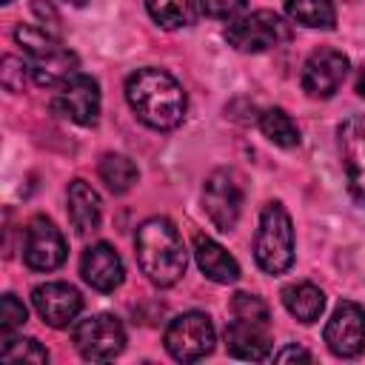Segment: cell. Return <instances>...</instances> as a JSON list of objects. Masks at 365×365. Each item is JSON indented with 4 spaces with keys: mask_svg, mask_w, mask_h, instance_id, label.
Instances as JSON below:
<instances>
[{
    "mask_svg": "<svg viewBox=\"0 0 365 365\" xmlns=\"http://www.w3.org/2000/svg\"><path fill=\"white\" fill-rule=\"evenodd\" d=\"M68 217L77 234H91L100 228V217H103V205L97 191L86 182V180H74L68 185Z\"/></svg>",
    "mask_w": 365,
    "mask_h": 365,
    "instance_id": "18",
    "label": "cell"
},
{
    "mask_svg": "<svg viewBox=\"0 0 365 365\" xmlns=\"http://www.w3.org/2000/svg\"><path fill=\"white\" fill-rule=\"evenodd\" d=\"M31 302L34 311L40 314V319L51 328H66L77 319L80 308H83V297L74 285L68 282H46L37 285L31 291Z\"/></svg>",
    "mask_w": 365,
    "mask_h": 365,
    "instance_id": "14",
    "label": "cell"
},
{
    "mask_svg": "<svg viewBox=\"0 0 365 365\" xmlns=\"http://www.w3.org/2000/svg\"><path fill=\"white\" fill-rule=\"evenodd\" d=\"M26 319H29L26 305H23L14 294H3V299H0V328H3V334H11V331L20 328Z\"/></svg>",
    "mask_w": 365,
    "mask_h": 365,
    "instance_id": "26",
    "label": "cell"
},
{
    "mask_svg": "<svg viewBox=\"0 0 365 365\" xmlns=\"http://www.w3.org/2000/svg\"><path fill=\"white\" fill-rule=\"evenodd\" d=\"M74 345H77V351H80L83 359L106 362V359H114L123 351L125 331H123V325H120L117 317L97 314V317L83 319L74 328Z\"/></svg>",
    "mask_w": 365,
    "mask_h": 365,
    "instance_id": "7",
    "label": "cell"
},
{
    "mask_svg": "<svg viewBox=\"0 0 365 365\" xmlns=\"http://www.w3.org/2000/svg\"><path fill=\"white\" fill-rule=\"evenodd\" d=\"M356 91H359V97H365V68L359 71V80H356Z\"/></svg>",
    "mask_w": 365,
    "mask_h": 365,
    "instance_id": "31",
    "label": "cell"
},
{
    "mask_svg": "<svg viewBox=\"0 0 365 365\" xmlns=\"http://www.w3.org/2000/svg\"><path fill=\"white\" fill-rule=\"evenodd\" d=\"M66 3H71V6H83L86 0H66Z\"/></svg>",
    "mask_w": 365,
    "mask_h": 365,
    "instance_id": "32",
    "label": "cell"
},
{
    "mask_svg": "<svg viewBox=\"0 0 365 365\" xmlns=\"http://www.w3.org/2000/svg\"><path fill=\"white\" fill-rule=\"evenodd\" d=\"M14 40L23 46V51L29 57V71L37 86L54 88L77 74V54L68 51L66 46H60L46 29L17 26Z\"/></svg>",
    "mask_w": 365,
    "mask_h": 365,
    "instance_id": "3",
    "label": "cell"
},
{
    "mask_svg": "<svg viewBox=\"0 0 365 365\" xmlns=\"http://www.w3.org/2000/svg\"><path fill=\"white\" fill-rule=\"evenodd\" d=\"M285 11L305 29H334L336 9L331 0H285Z\"/></svg>",
    "mask_w": 365,
    "mask_h": 365,
    "instance_id": "20",
    "label": "cell"
},
{
    "mask_svg": "<svg viewBox=\"0 0 365 365\" xmlns=\"http://www.w3.org/2000/svg\"><path fill=\"white\" fill-rule=\"evenodd\" d=\"M194 257H197L200 271H202L208 279L222 282V285L240 279V265H237V259H234L220 242H214L211 237H205V234H197V237H194Z\"/></svg>",
    "mask_w": 365,
    "mask_h": 365,
    "instance_id": "17",
    "label": "cell"
},
{
    "mask_svg": "<svg viewBox=\"0 0 365 365\" xmlns=\"http://www.w3.org/2000/svg\"><path fill=\"white\" fill-rule=\"evenodd\" d=\"M54 111L77 125H94L100 120V83L88 74H74L66 80L54 97Z\"/></svg>",
    "mask_w": 365,
    "mask_h": 365,
    "instance_id": "9",
    "label": "cell"
},
{
    "mask_svg": "<svg viewBox=\"0 0 365 365\" xmlns=\"http://www.w3.org/2000/svg\"><path fill=\"white\" fill-rule=\"evenodd\" d=\"M80 274H83V279L91 288H97V291H114L123 282L125 268H123L120 254L108 242H97V245L86 248V254L80 259Z\"/></svg>",
    "mask_w": 365,
    "mask_h": 365,
    "instance_id": "15",
    "label": "cell"
},
{
    "mask_svg": "<svg viewBox=\"0 0 365 365\" xmlns=\"http://www.w3.org/2000/svg\"><path fill=\"white\" fill-rule=\"evenodd\" d=\"M200 11L208 14V17H217V20H228L234 17L237 11H242L245 0H197Z\"/></svg>",
    "mask_w": 365,
    "mask_h": 365,
    "instance_id": "28",
    "label": "cell"
},
{
    "mask_svg": "<svg viewBox=\"0 0 365 365\" xmlns=\"http://www.w3.org/2000/svg\"><path fill=\"white\" fill-rule=\"evenodd\" d=\"M23 259L31 271H54L66 259V240L48 217H34L26 225Z\"/></svg>",
    "mask_w": 365,
    "mask_h": 365,
    "instance_id": "8",
    "label": "cell"
},
{
    "mask_svg": "<svg viewBox=\"0 0 365 365\" xmlns=\"http://www.w3.org/2000/svg\"><path fill=\"white\" fill-rule=\"evenodd\" d=\"M274 359L277 362H291V359H299V362H311L314 356L305 351V348H297V345H288V348H282L279 354H274Z\"/></svg>",
    "mask_w": 365,
    "mask_h": 365,
    "instance_id": "29",
    "label": "cell"
},
{
    "mask_svg": "<svg viewBox=\"0 0 365 365\" xmlns=\"http://www.w3.org/2000/svg\"><path fill=\"white\" fill-rule=\"evenodd\" d=\"M225 348L237 359H257L259 362V359L271 356V339H268L265 325L242 322V319H234L225 328Z\"/></svg>",
    "mask_w": 365,
    "mask_h": 365,
    "instance_id": "16",
    "label": "cell"
},
{
    "mask_svg": "<svg viewBox=\"0 0 365 365\" xmlns=\"http://www.w3.org/2000/svg\"><path fill=\"white\" fill-rule=\"evenodd\" d=\"M134 248H137V262H140L143 274L160 288L180 282V277L188 268V254H185L182 237L174 228V222L165 217L145 220L137 228Z\"/></svg>",
    "mask_w": 365,
    "mask_h": 365,
    "instance_id": "2",
    "label": "cell"
},
{
    "mask_svg": "<svg viewBox=\"0 0 365 365\" xmlns=\"http://www.w3.org/2000/svg\"><path fill=\"white\" fill-rule=\"evenodd\" d=\"M202 208L208 214V220L220 228V231H231L240 220V208H242V191L234 180L231 171H214L205 180L202 188Z\"/></svg>",
    "mask_w": 365,
    "mask_h": 365,
    "instance_id": "11",
    "label": "cell"
},
{
    "mask_svg": "<svg viewBox=\"0 0 365 365\" xmlns=\"http://www.w3.org/2000/svg\"><path fill=\"white\" fill-rule=\"evenodd\" d=\"M282 305L299 322H317L325 308V294L311 282H291L282 288Z\"/></svg>",
    "mask_w": 365,
    "mask_h": 365,
    "instance_id": "19",
    "label": "cell"
},
{
    "mask_svg": "<svg viewBox=\"0 0 365 365\" xmlns=\"http://www.w3.org/2000/svg\"><path fill=\"white\" fill-rule=\"evenodd\" d=\"M259 128H262V134H265L274 145H279V148H294V145H299V128H297V123L291 120V114H285L282 108H268V111L259 117Z\"/></svg>",
    "mask_w": 365,
    "mask_h": 365,
    "instance_id": "21",
    "label": "cell"
},
{
    "mask_svg": "<svg viewBox=\"0 0 365 365\" xmlns=\"http://www.w3.org/2000/svg\"><path fill=\"white\" fill-rule=\"evenodd\" d=\"M26 68H29V66H26L23 60H17V57H11V54L3 57L0 80H3L6 91H20V88H23V83H26Z\"/></svg>",
    "mask_w": 365,
    "mask_h": 365,
    "instance_id": "27",
    "label": "cell"
},
{
    "mask_svg": "<svg viewBox=\"0 0 365 365\" xmlns=\"http://www.w3.org/2000/svg\"><path fill=\"white\" fill-rule=\"evenodd\" d=\"M325 342L342 359L359 356L365 351V311L356 302H339L325 325Z\"/></svg>",
    "mask_w": 365,
    "mask_h": 365,
    "instance_id": "10",
    "label": "cell"
},
{
    "mask_svg": "<svg viewBox=\"0 0 365 365\" xmlns=\"http://www.w3.org/2000/svg\"><path fill=\"white\" fill-rule=\"evenodd\" d=\"M165 351L177 362H197L214 351V325L202 311L180 314L165 328Z\"/></svg>",
    "mask_w": 365,
    "mask_h": 365,
    "instance_id": "6",
    "label": "cell"
},
{
    "mask_svg": "<svg viewBox=\"0 0 365 365\" xmlns=\"http://www.w3.org/2000/svg\"><path fill=\"white\" fill-rule=\"evenodd\" d=\"M31 6H34V14H37L40 20H48V29H51V31H57V23H60L57 11H54V9H51L46 0H34Z\"/></svg>",
    "mask_w": 365,
    "mask_h": 365,
    "instance_id": "30",
    "label": "cell"
},
{
    "mask_svg": "<svg viewBox=\"0 0 365 365\" xmlns=\"http://www.w3.org/2000/svg\"><path fill=\"white\" fill-rule=\"evenodd\" d=\"M100 177L114 194H125L137 182V165L125 154H106L100 160Z\"/></svg>",
    "mask_w": 365,
    "mask_h": 365,
    "instance_id": "22",
    "label": "cell"
},
{
    "mask_svg": "<svg viewBox=\"0 0 365 365\" xmlns=\"http://www.w3.org/2000/svg\"><path fill=\"white\" fill-rule=\"evenodd\" d=\"M348 74V57L336 48H317L302 66V91L314 100L331 97Z\"/></svg>",
    "mask_w": 365,
    "mask_h": 365,
    "instance_id": "12",
    "label": "cell"
},
{
    "mask_svg": "<svg viewBox=\"0 0 365 365\" xmlns=\"http://www.w3.org/2000/svg\"><path fill=\"white\" fill-rule=\"evenodd\" d=\"M231 311H234V319L268 325V305H265L259 297H254V294H234Z\"/></svg>",
    "mask_w": 365,
    "mask_h": 365,
    "instance_id": "25",
    "label": "cell"
},
{
    "mask_svg": "<svg viewBox=\"0 0 365 365\" xmlns=\"http://www.w3.org/2000/svg\"><path fill=\"white\" fill-rule=\"evenodd\" d=\"M339 154H342V168L348 177V191L354 194L356 202L365 205V114L348 117L339 131Z\"/></svg>",
    "mask_w": 365,
    "mask_h": 365,
    "instance_id": "13",
    "label": "cell"
},
{
    "mask_svg": "<svg viewBox=\"0 0 365 365\" xmlns=\"http://www.w3.org/2000/svg\"><path fill=\"white\" fill-rule=\"evenodd\" d=\"M291 26L277 14V11H268V9H259L248 17H240L234 23H228L225 29V40L228 46H234L237 51H268V48H277L282 43L291 40Z\"/></svg>",
    "mask_w": 365,
    "mask_h": 365,
    "instance_id": "5",
    "label": "cell"
},
{
    "mask_svg": "<svg viewBox=\"0 0 365 365\" xmlns=\"http://www.w3.org/2000/svg\"><path fill=\"white\" fill-rule=\"evenodd\" d=\"M3 3H9V0H3Z\"/></svg>",
    "mask_w": 365,
    "mask_h": 365,
    "instance_id": "33",
    "label": "cell"
},
{
    "mask_svg": "<svg viewBox=\"0 0 365 365\" xmlns=\"http://www.w3.org/2000/svg\"><path fill=\"white\" fill-rule=\"evenodd\" d=\"M125 100L137 120L157 131L177 128L185 117V91L163 68H137L125 80Z\"/></svg>",
    "mask_w": 365,
    "mask_h": 365,
    "instance_id": "1",
    "label": "cell"
},
{
    "mask_svg": "<svg viewBox=\"0 0 365 365\" xmlns=\"http://www.w3.org/2000/svg\"><path fill=\"white\" fill-rule=\"evenodd\" d=\"M254 259L265 274H282L294 262V225L282 202H268L254 237Z\"/></svg>",
    "mask_w": 365,
    "mask_h": 365,
    "instance_id": "4",
    "label": "cell"
},
{
    "mask_svg": "<svg viewBox=\"0 0 365 365\" xmlns=\"http://www.w3.org/2000/svg\"><path fill=\"white\" fill-rule=\"evenodd\" d=\"M0 359L3 362H34V365H43V362H48V351L31 336H6L3 348H0Z\"/></svg>",
    "mask_w": 365,
    "mask_h": 365,
    "instance_id": "24",
    "label": "cell"
},
{
    "mask_svg": "<svg viewBox=\"0 0 365 365\" xmlns=\"http://www.w3.org/2000/svg\"><path fill=\"white\" fill-rule=\"evenodd\" d=\"M145 9L163 29H182L194 20L191 0H145Z\"/></svg>",
    "mask_w": 365,
    "mask_h": 365,
    "instance_id": "23",
    "label": "cell"
}]
</instances>
